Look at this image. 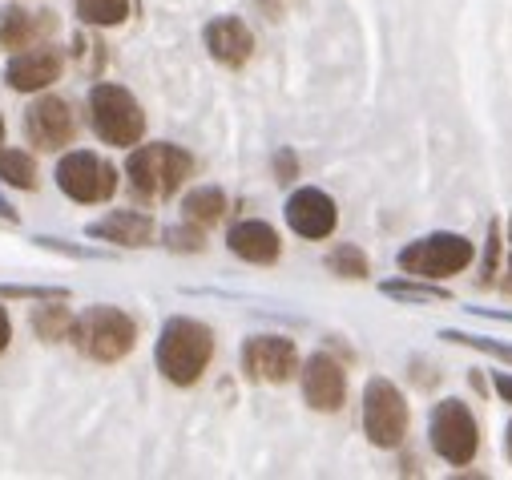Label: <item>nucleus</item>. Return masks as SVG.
<instances>
[{
  "label": "nucleus",
  "instance_id": "4468645a",
  "mask_svg": "<svg viewBox=\"0 0 512 480\" xmlns=\"http://www.w3.org/2000/svg\"><path fill=\"white\" fill-rule=\"evenodd\" d=\"M226 243H230V251H234L238 259L259 263V267L275 263V259H279V251H283L275 226H267V222H259V218H246V222L230 226V238H226Z\"/></svg>",
  "mask_w": 512,
  "mask_h": 480
},
{
  "label": "nucleus",
  "instance_id": "20e7f679",
  "mask_svg": "<svg viewBox=\"0 0 512 480\" xmlns=\"http://www.w3.org/2000/svg\"><path fill=\"white\" fill-rule=\"evenodd\" d=\"M194 162L186 150L170 146V142H154V146H142L130 154L125 162V174H130V186L142 194V198H170L178 194V186L190 178Z\"/></svg>",
  "mask_w": 512,
  "mask_h": 480
},
{
  "label": "nucleus",
  "instance_id": "bb28decb",
  "mask_svg": "<svg viewBox=\"0 0 512 480\" xmlns=\"http://www.w3.org/2000/svg\"><path fill=\"white\" fill-rule=\"evenodd\" d=\"M9 339H13V323H9V311L0 307V351L9 347Z\"/></svg>",
  "mask_w": 512,
  "mask_h": 480
},
{
  "label": "nucleus",
  "instance_id": "f3484780",
  "mask_svg": "<svg viewBox=\"0 0 512 480\" xmlns=\"http://www.w3.org/2000/svg\"><path fill=\"white\" fill-rule=\"evenodd\" d=\"M57 29L53 13H29V9H5L0 13V49H29L41 37Z\"/></svg>",
  "mask_w": 512,
  "mask_h": 480
},
{
  "label": "nucleus",
  "instance_id": "cd10ccee",
  "mask_svg": "<svg viewBox=\"0 0 512 480\" xmlns=\"http://www.w3.org/2000/svg\"><path fill=\"white\" fill-rule=\"evenodd\" d=\"M496 392H500V396L512 404V376H496Z\"/></svg>",
  "mask_w": 512,
  "mask_h": 480
},
{
  "label": "nucleus",
  "instance_id": "b1692460",
  "mask_svg": "<svg viewBox=\"0 0 512 480\" xmlns=\"http://www.w3.org/2000/svg\"><path fill=\"white\" fill-rule=\"evenodd\" d=\"M444 339H452V343H472V347H480V351H488V355H496V359H508V364H512V347H504V343L476 339V335H456V331H448Z\"/></svg>",
  "mask_w": 512,
  "mask_h": 480
},
{
  "label": "nucleus",
  "instance_id": "ddd939ff",
  "mask_svg": "<svg viewBox=\"0 0 512 480\" xmlns=\"http://www.w3.org/2000/svg\"><path fill=\"white\" fill-rule=\"evenodd\" d=\"M61 69H65V61H61V53L57 49H25V53H17L13 61H9V85L17 89V93H37V89H49L57 77H61Z\"/></svg>",
  "mask_w": 512,
  "mask_h": 480
},
{
  "label": "nucleus",
  "instance_id": "aec40b11",
  "mask_svg": "<svg viewBox=\"0 0 512 480\" xmlns=\"http://www.w3.org/2000/svg\"><path fill=\"white\" fill-rule=\"evenodd\" d=\"M0 182H9L17 190L37 186V162L25 150H0Z\"/></svg>",
  "mask_w": 512,
  "mask_h": 480
},
{
  "label": "nucleus",
  "instance_id": "6e6552de",
  "mask_svg": "<svg viewBox=\"0 0 512 480\" xmlns=\"http://www.w3.org/2000/svg\"><path fill=\"white\" fill-rule=\"evenodd\" d=\"M432 448L448 464H472L480 448V428L460 400H444L432 408Z\"/></svg>",
  "mask_w": 512,
  "mask_h": 480
},
{
  "label": "nucleus",
  "instance_id": "9b49d317",
  "mask_svg": "<svg viewBox=\"0 0 512 480\" xmlns=\"http://www.w3.org/2000/svg\"><path fill=\"white\" fill-rule=\"evenodd\" d=\"M287 222H291V230L303 234V238H327V234L335 230V222H339V210H335V202H331L323 190L303 186V190H295L291 202H287Z\"/></svg>",
  "mask_w": 512,
  "mask_h": 480
},
{
  "label": "nucleus",
  "instance_id": "9d476101",
  "mask_svg": "<svg viewBox=\"0 0 512 480\" xmlns=\"http://www.w3.org/2000/svg\"><path fill=\"white\" fill-rule=\"evenodd\" d=\"M25 134L37 150H61L77 134V117L65 97H41L25 109Z\"/></svg>",
  "mask_w": 512,
  "mask_h": 480
},
{
  "label": "nucleus",
  "instance_id": "a211bd4d",
  "mask_svg": "<svg viewBox=\"0 0 512 480\" xmlns=\"http://www.w3.org/2000/svg\"><path fill=\"white\" fill-rule=\"evenodd\" d=\"M182 210H186V218H190V222H198V226H214V222L222 218V210H226V194H222V190H214V186L190 190V194H186V202H182Z\"/></svg>",
  "mask_w": 512,
  "mask_h": 480
},
{
  "label": "nucleus",
  "instance_id": "7ed1b4c3",
  "mask_svg": "<svg viewBox=\"0 0 512 480\" xmlns=\"http://www.w3.org/2000/svg\"><path fill=\"white\" fill-rule=\"evenodd\" d=\"M89 126L109 146H138L146 134V113L134 101L130 89L121 85H93L89 93Z\"/></svg>",
  "mask_w": 512,
  "mask_h": 480
},
{
  "label": "nucleus",
  "instance_id": "f257e3e1",
  "mask_svg": "<svg viewBox=\"0 0 512 480\" xmlns=\"http://www.w3.org/2000/svg\"><path fill=\"white\" fill-rule=\"evenodd\" d=\"M214 359V331L198 319H170L158 335V372L178 384V388H190L202 380V372L210 368Z\"/></svg>",
  "mask_w": 512,
  "mask_h": 480
},
{
  "label": "nucleus",
  "instance_id": "7c9ffc66",
  "mask_svg": "<svg viewBox=\"0 0 512 480\" xmlns=\"http://www.w3.org/2000/svg\"><path fill=\"white\" fill-rule=\"evenodd\" d=\"M508 243H512V222H508Z\"/></svg>",
  "mask_w": 512,
  "mask_h": 480
},
{
  "label": "nucleus",
  "instance_id": "0eeeda50",
  "mask_svg": "<svg viewBox=\"0 0 512 480\" xmlns=\"http://www.w3.org/2000/svg\"><path fill=\"white\" fill-rule=\"evenodd\" d=\"M57 186H61L73 202L93 206V202L113 198V190H117V170H113L105 158L89 154V150H73V154H65V158L57 162Z\"/></svg>",
  "mask_w": 512,
  "mask_h": 480
},
{
  "label": "nucleus",
  "instance_id": "5701e85b",
  "mask_svg": "<svg viewBox=\"0 0 512 480\" xmlns=\"http://www.w3.org/2000/svg\"><path fill=\"white\" fill-rule=\"evenodd\" d=\"M392 299H408V303H440V299H448V291H440V287H416V283H388L383 287Z\"/></svg>",
  "mask_w": 512,
  "mask_h": 480
},
{
  "label": "nucleus",
  "instance_id": "c85d7f7f",
  "mask_svg": "<svg viewBox=\"0 0 512 480\" xmlns=\"http://www.w3.org/2000/svg\"><path fill=\"white\" fill-rule=\"evenodd\" d=\"M508 456H512V424H508Z\"/></svg>",
  "mask_w": 512,
  "mask_h": 480
},
{
  "label": "nucleus",
  "instance_id": "f8f14e48",
  "mask_svg": "<svg viewBox=\"0 0 512 480\" xmlns=\"http://www.w3.org/2000/svg\"><path fill=\"white\" fill-rule=\"evenodd\" d=\"M303 396L315 412H339L347 396V376L331 355H315L303 372Z\"/></svg>",
  "mask_w": 512,
  "mask_h": 480
},
{
  "label": "nucleus",
  "instance_id": "2eb2a0df",
  "mask_svg": "<svg viewBox=\"0 0 512 480\" xmlns=\"http://www.w3.org/2000/svg\"><path fill=\"white\" fill-rule=\"evenodd\" d=\"M206 49H210L214 61L238 69V65H246V57L254 49V37L238 17H218V21L206 25Z\"/></svg>",
  "mask_w": 512,
  "mask_h": 480
},
{
  "label": "nucleus",
  "instance_id": "39448f33",
  "mask_svg": "<svg viewBox=\"0 0 512 480\" xmlns=\"http://www.w3.org/2000/svg\"><path fill=\"white\" fill-rule=\"evenodd\" d=\"M363 428L375 448H400L408 436V404L392 380H367L363 388Z\"/></svg>",
  "mask_w": 512,
  "mask_h": 480
},
{
  "label": "nucleus",
  "instance_id": "6ab92c4d",
  "mask_svg": "<svg viewBox=\"0 0 512 480\" xmlns=\"http://www.w3.org/2000/svg\"><path fill=\"white\" fill-rule=\"evenodd\" d=\"M73 5H77V17L97 29H113L130 17V0H73Z\"/></svg>",
  "mask_w": 512,
  "mask_h": 480
},
{
  "label": "nucleus",
  "instance_id": "1a4fd4ad",
  "mask_svg": "<svg viewBox=\"0 0 512 480\" xmlns=\"http://www.w3.org/2000/svg\"><path fill=\"white\" fill-rule=\"evenodd\" d=\"M299 368V351L283 335H254L242 347V372L259 384H287Z\"/></svg>",
  "mask_w": 512,
  "mask_h": 480
},
{
  "label": "nucleus",
  "instance_id": "c756f323",
  "mask_svg": "<svg viewBox=\"0 0 512 480\" xmlns=\"http://www.w3.org/2000/svg\"><path fill=\"white\" fill-rule=\"evenodd\" d=\"M0 138H5V117H0Z\"/></svg>",
  "mask_w": 512,
  "mask_h": 480
},
{
  "label": "nucleus",
  "instance_id": "4be33fe9",
  "mask_svg": "<svg viewBox=\"0 0 512 480\" xmlns=\"http://www.w3.org/2000/svg\"><path fill=\"white\" fill-rule=\"evenodd\" d=\"M327 267H331L339 279H367V259H363V251H355V247L331 251V255H327Z\"/></svg>",
  "mask_w": 512,
  "mask_h": 480
},
{
  "label": "nucleus",
  "instance_id": "dca6fc26",
  "mask_svg": "<svg viewBox=\"0 0 512 480\" xmlns=\"http://www.w3.org/2000/svg\"><path fill=\"white\" fill-rule=\"evenodd\" d=\"M89 238H105V243H117V247H146L154 238V222L150 214H138V210H113L89 226Z\"/></svg>",
  "mask_w": 512,
  "mask_h": 480
},
{
  "label": "nucleus",
  "instance_id": "a878e982",
  "mask_svg": "<svg viewBox=\"0 0 512 480\" xmlns=\"http://www.w3.org/2000/svg\"><path fill=\"white\" fill-rule=\"evenodd\" d=\"M166 238L174 251H202V234H194V230H170Z\"/></svg>",
  "mask_w": 512,
  "mask_h": 480
},
{
  "label": "nucleus",
  "instance_id": "412c9836",
  "mask_svg": "<svg viewBox=\"0 0 512 480\" xmlns=\"http://www.w3.org/2000/svg\"><path fill=\"white\" fill-rule=\"evenodd\" d=\"M33 331H37L41 339H49V343L65 339V335L73 331V315H69V307H61V303L37 307V311H33Z\"/></svg>",
  "mask_w": 512,
  "mask_h": 480
},
{
  "label": "nucleus",
  "instance_id": "423d86ee",
  "mask_svg": "<svg viewBox=\"0 0 512 480\" xmlns=\"http://www.w3.org/2000/svg\"><path fill=\"white\" fill-rule=\"evenodd\" d=\"M472 263V243L460 234H428L400 251V267L416 279H448Z\"/></svg>",
  "mask_w": 512,
  "mask_h": 480
},
{
  "label": "nucleus",
  "instance_id": "393cba45",
  "mask_svg": "<svg viewBox=\"0 0 512 480\" xmlns=\"http://www.w3.org/2000/svg\"><path fill=\"white\" fill-rule=\"evenodd\" d=\"M5 299H65V291H45V287H0Z\"/></svg>",
  "mask_w": 512,
  "mask_h": 480
},
{
  "label": "nucleus",
  "instance_id": "f03ea898",
  "mask_svg": "<svg viewBox=\"0 0 512 480\" xmlns=\"http://www.w3.org/2000/svg\"><path fill=\"white\" fill-rule=\"evenodd\" d=\"M73 343L81 347V355L97 359V364H117L134 351L138 343V323L125 315L121 307H89L85 315L73 319Z\"/></svg>",
  "mask_w": 512,
  "mask_h": 480
}]
</instances>
